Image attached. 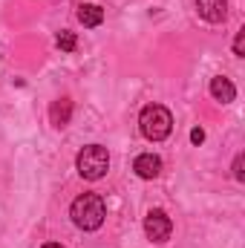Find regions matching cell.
<instances>
[{"mask_svg": "<svg viewBox=\"0 0 245 248\" xmlns=\"http://www.w3.org/2000/svg\"><path fill=\"white\" fill-rule=\"evenodd\" d=\"M196 12L208 23H222L228 15V0H196Z\"/></svg>", "mask_w": 245, "mask_h": 248, "instance_id": "obj_5", "label": "cell"}, {"mask_svg": "<svg viewBox=\"0 0 245 248\" xmlns=\"http://www.w3.org/2000/svg\"><path fill=\"white\" fill-rule=\"evenodd\" d=\"M133 170L141 176V179H156L162 173V159L153 156V153H141L136 162H133Z\"/></svg>", "mask_w": 245, "mask_h": 248, "instance_id": "obj_6", "label": "cell"}, {"mask_svg": "<svg viewBox=\"0 0 245 248\" xmlns=\"http://www.w3.org/2000/svg\"><path fill=\"white\" fill-rule=\"evenodd\" d=\"M211 95H214L216 101H222V104H231V101L237 98V87H234L228 78L216 75V78H211Z\"/></svg>", "mask_w": 245, "mask_h": 248, "instance_id": "obj_7", "label": "cell"}, {"mask_svg": "<svg viewBox=\"0 0 245 248\" xmlns=\"http://www.w3.org/2000/svg\"><path fill=\"white\" fill-rule=\"evenodd\" d=\"M44 248H63V246H58V243H46Z\"/></svg>", "mask_w": 245, "mask_h": 248, "instance_id": "obj_14", "label": "cell"}, {"mask_svg": "<svg viewBox=\"0 0 245 248\" xmlns=\"http://www.w3.org/2000/svg\"><path fill=\"white\" fill-rule=\"evenodd\" d=\"M138 127H141V136L147 141H162L173 130V116L162 104H147L141 110V116H138Z\"/></svg>", "mask_w": 245, "mask_h": 248, "instance_id": "obj_2", "label": "cell"}, {"mask_svg": "<svg viewBox=\"0 0 245 248\" xmlns=\"http://www.w3.org/2000/svg\"><path fill=\"white\" fill-rule=\"evenodd\" d=\"M170 231H173V222H170V217H168L165 211H150V214L144 217V234H147V240H153V243H168Z\"/></svg>", "mask_w": 245, "mask_h": 248, "instance_id": "obj_4", "label": "cell"}, {"mask_svg": "<svg viewBox=\"0 0 245 248\" xmlns=\"http://www.w3.org/2000/svg\"><path fill=\"white\" fill-rule=\"evenodd\" d=\"M49 119L55 127H66L69 119H72V101L69 98H58V101H52V107H49Z\"/></svg>", "mask_w": 245, "mask_h": 248, "instance_id": "obj_8", "label": "cell"}, {"mask_svg": "<svg viewBox=\"0 0 245 248\" xmlns=\"http://www.w3.org/2000/svg\"><path fill=\"white\" fill-rule=\"evenodd\" d=\"M234 52H237V55H245V29H243V32H237V41H234Z\"/></svg>", "mask_w": 245, "mask_h": 248, "instance_id": "obj_12", "label": "cell"}, {"mask_svg": "<svg viewBox=\"0 0 245 248\" xmlns=\"http://www.w3.org/2000/svg\"><path fill=\"white\" fill-rule=\"evenodd\" d=\"M234 179H237V182H243V179H245V173H243V153L234 159Z\"/></svg>", "mask_w": 245, "mask_h": 248, "instance_id": "obj_11", "label": "cell"}, {"mask_svg": "<svg viewBox=\"0 0 245 248\" xmlns=\"http://www.w3.org/2000/svg\"><path fill=\"white\" fill-rule=\"evenodd\" d=\"M78 20H81L87 29L101 26V20H104V9L95 6V3H84V6H78Z\"/></svg>", "mask_w": 245, "mask_h": 248, "instance_id": "obj_9", "label": "cell"}, {"mask_svg": "<svg viewBox=\"0 0 245 248\" xmlns=\"http://www.w3.org/2000/svg\"><path fill=\"white\" fill-rule=\"evenodd\" d=\"M190 141H193V144H202V141H205V130H202V127H193V130H190Z\"/></svg>", "mask_w": 245, "mask_h": 248, "instance_id": "obj_13", "label": "cell"}, {"mask_svg": "<svg viewBox=\"0 0 245 248\" xmlns=\"http://www.w3.org/2000/svg\"><path fill=\"white\" fill-rule=\"evenodd\" d=\"M75 168H78V173H81L84 179H90V182L101 179V176L110 170V153H107V147H101V144L84 147V150L78 153V159H75Z\"/></svg>", "mask_w": 245, "mask_h": 248, "instance_id": "obj_3", "label": "cell"}, {"mask_svg": "<svg viewBox=\"0 0 245 248\" xmlns=\"http://www.w3.org/2000/svg\"><path fill=\"white\" fill-rule=\"evenodd\" d=\"M58 46H61L63 52H72L75 49V35L72 32H61L58 35Z\"/></svg>", "mask_w": 245, "mask_h": 248, "instance_id": "obj_10", "label": "cell"}, {"mask_svg": "<svg viewBox=\"0 0 245 248\" xmlns=\"http://www.w3.org/2000/svg\"><path fill=\"white\" fill-rule=\"evenodd\" d=\"M69 217L81 231H95V228H101V222L107 217V205H104V199L98 193H81L72 202Z\"/></svg>", "mask_w": 245, "mask_h": 248, "instance_id": "obj_1", "label": "cell"}]
</instances>
